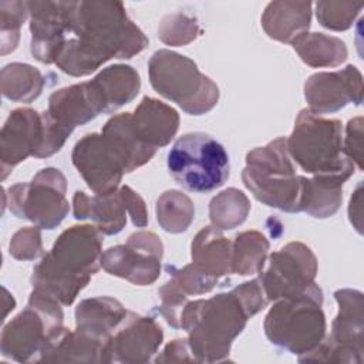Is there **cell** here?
Returning <instances> with one entry per match:
<instances>
[{
    "label": "cell",
    "mask_w": 364,
    "mask_h": 364,
    "mask_svg": "<svg viewBox=\"0 0 364 364\" xmlns=\"http://www.w3.org/2000/svg\"><path fill=\"white\" fill-rule=\"evenodd\" d=\"M168 169L178 185L191 192H210L229 178L230 162L223 145L205 132L179 136L168 152Z\"/></svg>",
    "instance_id": "obj_9"
},
{
    "label": "cell",
    "mask_w": 364,
    "mask_h": 364,
    "mask_svg": "<svg viewBox=\"0 0 364 364\" xmlns=\"http://www.w3.org/2000/svg\"><path fill=\"white\" fill-rule=\"evenodd\" d=\"M164 246L152 232L132 233L125 245L109 247L101 255V266L112 276L136 286L152 284L161 273Z\"/></svg>",
    "instance_id": "obj_14"
},
{
    "label": "cell",
    "mask_w": 364,
    "mask_h": 364,
    "mask_svg": "<svg viewBox=\"0 0 364 364\" xmlns=\"http://www.w3.org/2000/svg\"><path fill=\"white\" fill-rule=\"evenodd\" d=\"M102 136L114 149L124 165L125 173L145 165L155 155V149L142 144L135 135L131 124V112H124L109 118L102 131Z\"/></svg>",
    "instance_id": "obj_25"
},
{
    "label": "cell",
    "mask_w": 364,
    "mask_h": 364,
    "mask_svg": "<svg viewBox=\"0 0 364 364\" xmlns=\"http://www.w3.org/2000/svg\"><path fill=\"white\" fill-rule=\"evenodd\" d=\"M286 145L290 158L307 173L340 176L346 181L354 173L355 165L343 151L338 119L321 118L304 108L299 112Z\"/></svg>",
    "instance_id": "obj_5"
},
{
    "label": "cell",
    "mask_w": 364,
    "mask_h": 364,
    "mask_svg": "<svg viewBox=\"0 0 364 364\" xmlns=\"http://www.w3.org/2000/svg\"><path fill=\"white\" fill-rule=\"evenodd\" d=\"M107 346V363H146L162 344L164 333L152 317L128 311Z\"/></svg>",
    "instance_id": "obj_19"
},
{
    "label": "cell",
    "mask_w": 364,
    "mask_h": 364,
    "mask_svg": "<svg viewBox=\"0 0 364 364\" xmlns=\"http://www.w3.org/2000/svg\"><path fill=\"white\" fill-rule=\"evenodd\" d=\"M192 264L218 280L232 273V245L219 229L206 226L198 232L192 242Z\"/></svg>",
    "instance_id": "obj_26"
},
{
    "label": "cell",
    "mask_w": 364,
    "mask_h": 364,
    "mask_svg": "<svg viewBox=\"0 0 364 364\" xmlns=\"http://www.w3.org/2000/svg\"><path fill=\"white\" fill-rule=\"evenodd\" d=\"M48 117L63 129L73 132L75 127L84 125L100 115L87 82L54 91L48 98Z\"/></svg>",
    "instance_id": "obj_22"
},
{
    "label": "cell",
    "mask_w": 364,
    "mask_h": 364,
    "mask_svg": "<svg viewBox=\"0 0 364 364\" xmlns=\"http://www.w3.org/2000/svg\"><path fill=\"white\" fill-rule=\"evenodd\" d=\"M43 87L41 73L28 64L13 63L1 70V92L11 101L30 102L41 94Z\"/></svg>",
    "instance_id": "obj_29"
},
{
    "label": "cell",
    "mask_w": 364,
    "mask_h": 364,
    "mask_svg": "<svg viewBox=\"0 0 364 364\" xmlns=\"http://www.w3.org/2000/svg\"><path fill=\"white\" fill-rule=\"evenodd\" d=\"M9 252L17 260H33L44 256L38 228H23L17 230L10 240Z\"/></svg>",
    "instance_id": "obj_38"
},
{
    "label": "cell",
    "mask_w": 364,
    "mask_h": 364,
    "mask_svg": "<svg viewBox=\"0 0 364 364\" xmlns=\"http://www.w3.org/2000/svg\"><path fill=\"white\" fill-rule=\"evenodd\" d=\"M323 291L313 283L297 296L279 299L264 320V333L272 344L291 354L306 355L324 338L326 317Z\"/></svg>",
    "instance_id": "obj_6"
},
{
    "label": "cell",
    "mask_w": 364,
    "mask_h": 364,
    "mask_svg": "<svg viewBox=\"0 0 364 364\" xmlns=\"http://www.w3.org/2000/svg\"><path fill=\"white\" fill-rule=\"evenodd\" d=\"M267 250L269 242L262 233L256 230L239 233L232 246V273L240 276L259 273L264 266Z\"/></svg>",
    "instance_id": "obj_30"
},
{
    "label": "cell",
    "mask_w": 364,
    "mask_h": 364,
    "mask_svg": "<svg viewBox=\"0 0 364 364\" xmlns=\"http://www.w3.org/2000/svg\"><path fill=\"white\" fill-rule=\"evenodd\" d=\"M102 232L92 225L64 230L34 267L33 289L70 306L101 266Z\"/></svg>",
    "instance_id": "obj_2"
},
{
    "label": "cell",
    "mask_w": 364,
    "mask_h": 364,
    "mask_svg": "<svg viewBox=\"0 0 364 364\" xmlns=\"http://www.w3.org/2000/svg\"><path fill=\"white\" fill-rule=\"evenodd\" d=\"M301 178L293 166L286 138L247 152L242 172L245 186L257 200L291 213L300 212Z\"/></svg>",
    "instance_id": "obj_7"
},
{
    "label": "cell",
    "mask_w": 364,
    "mask_h": 364,
    "mask_svg": "<svg viewBox=\"0 0 364 364\" xmlns=\"http://www.w3.org/2000/svg\"><path fill=\"white\" fill-rule=\"evenodd\" d=\"M44 144L43 114L31 108L13 109L0 132L1 179L27 156L38 158Z\"/></svg>",
    "instance_id": "obj_16"
},
{
    "label": "cell",
    "mask_w": 364,
    "mask_h": 364,
    "mask_svg": "<svg viewBox=\"0 0 364 364\" xmlns=\"http://www.w3.org/2000/svg\"><path fill=\"white\" fill-rule=\"evenodd\" d=\"M344 182L346 179L340 176H303L300 212H306L318 219L333 216L341 205Z\"/></svg>",
    "instance_id": "obj_27"
},
{
    "label": "cell",
    "mask_w": 364,
    "mask_h": 364,
    "mask_svg": "<svg viewBox=\"0 0 364 364\" xmlns=\"http://www.w3.org/2000/svg\"><path fill=\"white\" fill-rule=\"evenodd\" d=\"M249 317L235 290L186 303L181 311V328L188 331L195 361L225 360Z\"/></svg>",
    "instance_id": "obj_3"
},
{
    "label": "cell",
    "mask_w": 364,
    "mask_h": 364,
    "mask_svg": "<svg viewBox=\"0 0 364 364\" xmlns=\"http://www.w3.org/2000/svg\"><path fill=\"white\" fill-rule=\"evenodd\" d=\"M291 46L310 67H336L347 58L344 41L321 33H306Z\"/></svg>",
    "instance_id": "obj_28"
},
{
    "label": "cell",
    "mask_w": 364,
    "mask_h": 364,
    "mask_svg": "<svg viewBox=\"0 0 364 364\" xmlns=\"http://www.w3.org/2000/svg\"><path fill=\"white\" fill-rule=\"evenodd\" d=\"M30 16L31 54L44 64H54L65 40L71 1H26Z\"/></svg>",
    "instance_id": "obj_18"
},
{
    "label": "cell",
    "mask_w": 364,
    "mask_h": 364,
    "mask_svg": "<svg viewBox=\"0 0 364 364\" xmlns=\"http://www.w3.org/2000/svg\"><path fill=\"white\" fill-rule=\"evenodd\" d=\"M363 4L344 1H318L316 14L318 23L330 30L341 31L351 27L354 18L361 11Z\"/></svg>",
    "instance_id": "obj_35"
},
{
    "label": "cell",
    "mask_w": 364,
    "mask_h": 364,
    "mask_svg": "<svg viewBox=\"0 0 364 364\" xmlns=\"http://www.w3.org/2000/svg\"><path fill=\"white\" fill-rule=\"evenodd\" d=\"M71 159L95 195L117 191L125 173L122 162L102 134L94 132L82 136L75 144Z\"/></svg>",
    "instance_id": "obj_15"
},
{
    "label": "cell",
    "mask_w": 364,
    "mask_h": 364,
    "mask_svg": "<svg viewBox=\"0 0 364 364\" xmlns=\"http://www.w3.org/2000/svg\"><path fill=\"white\" fill-rule=\"evenodd\" d=\"M346 139H344V145H343V151L344 154L348 156V159L353 161V164L358 168L363 169V164H361V151H363V142H361V136H363V118L357 117L354 119H350L347 124V131H346Z\"/></svg>",
    "instance_id": "obj_39"
},
{
    "label": "cell",
    "mask_w": 364,
    "mask_h": 364,
    "mask_svg": "<svg viewBox=\"0 0 364 364\" xmlns=\"http://www.w3.org/2000/svg\"><path fill=\"white\" fill-rule=\"evenodd\" d=\"M348 216L350 222L354 225L358 233H361V182L357 186V191L354 192V196L350 199V206H348Z\"/></svg>",
    "instance_id": "obj_41"
},
{
    "label": "cell",
    "mask_w": 364,
    "mask_h": 364,
    "mask_svg": "<svg viewBox=\"0 0 364 364\" xmlns=\"http://www.w3.org/2000/svg\"><path fill=\"white\" fill-rule=\"evenodd\" d=\"M161 306L159 313L173 328H181V311L188 303V296L179 289L172 277L158 290Z\"/></svg>",
    "instance_id": "obj_37"
},
{
    "label": "cell",
    "mask_w": 364,
    "mask_h": 364,
    "mask_svg": "<svg viewBox=\"0 0 364 364\" xmlns=\"http://www.w3.org/2000/svg\"><path fill=\"white\" fill-rule=\"evenodd\" d=\"M317 260L311 249L300 242H290L269 256L257 273L267 301L301 294L313 283Z\"/></svg>",
    "instance_id": "obj_12"
},
{
    "label": "cell",
    "mask_w": 364,
    "mask_h": 364,
    "mask_svg": "<svg viewBox=\"0 0 364 364\" xmlns=\"http://www.w3.org/2000/svg\"><path fill=\"white\" fill-rule=\"evenodd\" d=\"M73 213L75 219H91L102 235H117L127 225V215L136 228L148 225V213L144 199L129 186L88 196L77 191L73 198Z\"/></svg>",
    "instance_id": "obj_13"
},
{
    "label": "cell",
    "mask_w": 364,
    "mask_h": 364,
    "mask_svg": "<svg viewBox=\"0 0 364 364\" xmlns=\"http://www.w3.org/2000/svg\"><path fill=\"white\" fill-rule=\"evenodd\" d=\"M67 182L60 169H41L31 182L9 188V209L20 219L33 222L40 229L57 228L68 213Z\"/></svg>",
    "instance_id": "obj_10"
},
{
    "label": "cell",
    "mask_w": 364,
    "mask_h": 364,
    "mask_svg": "<svg viewBox=\"0 0 364 364\" xmlns=\"http://www.w3.org/2000/svg\"><path fill=\"white\" fill-rule=\"evenodd\" d=\"M309 109L316 114L336 112L347 104L360 105L363 101V77L354 65L333 73H317L304 84Z\"/></svg>",
    "instance_id": "obj_17"
},
{
    "label": "cell",
    "mask_w": 364,
    "mask_h": 364,
    "mask_svg": "<svg viewBox=\"0 0 364 364\" xmlns=\"http://www.w3.org/2000/svg\"><path fill=\"white\" fill-rule=\"evenodd\" d=\"M166 270L169 272V276L175 280V283L179 286V289L186 296L188 294L209 293L220 282L218 279L205 276L192 263L186 264L183 269H175L173 266L172 267L166 266Z\"/></svg>",
    "instance_id": "obj_36"
},
{
    "label": "cell",
    "mask_w": 364,
    "mask_h": 364,
    "mask_svg": "<svg viewBox=\"0 0 364 364\" xmlns=\"http://www.w3.org/2000/svg\"><path fill=\"white\" fill-rule=\"evenodd\" d=\"M63 310L51 296L33 289L27 307L1 333V354L18 363L46 361L67 328Z\"/></svg>",
    "instance_id": "obj_4"
},
{
    "label": "cell",
    "mask_w": 364,
    "mask_h": 364,
    "mask_svg": "<svg viewBox=\"0 0 364 364\" xmlns=\"http://www.w3.org/2000/svg\"><path fill=\"white\" fill-rule=\"evenodd\" d=\"M311 6L310 1H272L262 16V26L269 37L291 44L307 33Z\"/></svg>",
    "instance_id": "obj_23"
},
{
    "label": "cell",
    "mask_w": 364,
    "mask_h": 364,
    "mask_svg": "<svg viewBox=\"0 0 364 364\" xmlns=\"http://www.w3.org/2000/svg\"><path fill=\"white\" fill-rule=\"evenodd\" d=\"M128 310L115 299L100 296L82 300L75 309L77 330L108 343Z\"/></svg>",
    "instance_id": "obj_24"
},
{
    "label": "cell",
    "mask_w": 364,
    "mask_h": 364,
    "mask_svg": "<svg viewBox=\"0 0 364 364\" xmlns=\"http://www.w3.org/2000/svg\"><path fill=\"white\" fill-rule=\"evenodd\" d=\"M131 124L138 139L152 149L171 142L179 127L178 112L159 100L144 97L131 112Z\"/></svg>",
    "instance_id": "obj_20"
},
{
    "label": "cell",
    "mask_w": 364,
    "mask_h": 364,
    "mask_svg": "<svg viewBox=\"0 0 364 364\" xmlns=\"http://www.w3.org/2000/svg\"><path fill=\"white\" fill-rule=\"evenodd\" d=\"M338 303L331 333L299 361L361 363L363 354V293L343 289L334 293Z\"/></svg>",
    "instance_id": "obj_11"
},
{
    "label": "cell",
    "mask_w": 364,
    "mask_h": 364,
    "mask_svg": "<svg viewBox=\"0 0 364 364\" xmlns=\"http://www.w3.org/2000/svg\"><path fill=\"white\" fill-rule=\"evenodd\" d=\"M28 16L26 1H0L1 23V54H7L17 47L20 27Z\"/></svg>",
    "instance_id": "obj_33"
},
{
    "label": "cell",
    "mask_w": 364,
    "mask_h": 364,
    "mask_svg": "<svg viewBox=\"0 0 364 364\" xmlns=\"http://www.w3.org/2000/svg\"><path fill=\"white\" fill-rule=\"evenodd\" d=\"M148 71L154 90L191 115L210 111L219 100L218 85L185 55L159 50L152 54Z\"/></svg>",
    "instance_id": "obj_8"
},
{
    "label": "cell",
    "mask_w": 364,
    "mask_h": 364,
    "mask_svg": "<svg viewBox=\"0 0 364 364\" xmlns=\"http://www.w3.org/2000/svg\"><path fill=\"white\" fill-rule=\"evenodd\" d=\"M159 38L169 46H183L195 40L200 34L199 24L195 18L185 14H168L158 27Z\"/></svg>",
    "instance_id": "obj_34"
},
{
    "label": "cell",
    "mask_w": 364,
    "mask_h": 364,
    "mask_svg": "<svg viewBox=\"0 0 364 364\" xmlns=\"http://www.w3.org/2000/svg\"><path fill=\"white\" fill-rule=\"evenodd\" d=\"M193 216L192 200L179 191H166L156 202L158 223L169 233L185 232L192 223Z\"/></svg>",
    "instance_id": "obj_32"
},
{
    "label": "cell",
    "mask_w": 364,
    "mask_h": 364,
    "mask_svg": "<svg viewBox=\"0 0 364 364\" xmlns=\"http://www.w3.org/2000/svg\"><path fill=\"white\" fill-rule=\"evenodd\" d=\"M250 210L247 196L236 189L229 188L215 196L209 205V216L212 226L219 230L233 229L246 220Z\"/></svg>",
    "instance_id": "obj_31"
},
{
    "label": "cell",
    "mask_w": 364,
    "mask_h": 364,
    "mask_svg": "<svg viewBox=\"0 0 364 364\" xmlns=\"http://www.w3.org/2000/svg\"><path fill=\"white\" fill-rule=\"evenodd\" d=\"M148 38L128 17L119 1H71L68 30L55 65L68 75L82 77L111 58H131Z\"/></svg>",
    "instance_id": "obj_1"
},
{
    "label": "cell",
    "mask_w": 364,
    "mask_h": 364,
    "mask_svg": "<svg viewBox=\"0 0 364 364\" xmlns=\"http://www.w3.org/2000/svg\"><path fill=\"white\" fill-rule=\"evenodd\" d=\"M159 361H195L189 348L188 338H178L171 341L162 351V355L155 358V363Z\"/></svg>",
    "instance_id": "obj_40"
},
{
    "label": "cell",
    "mask_w": 364,
    "mask_h": 364,
    "mask_svg": "<svg viewBox=\"0 0 364 364\" xmlns=\"http://www.w3.org/2000/svg\"><path fill=\"white\" fill-rule=\"evenodd\" d=\"M87 82L101 114H109L132 101L141 87L138 73L124 64L109 65Z\"/></svg>",
    "instance_id": "obj_21"
}]
</instances>
